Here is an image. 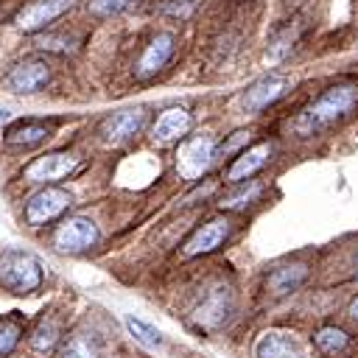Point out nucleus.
<instances>
[{"instance_id": "obj_1", "label": "nucleus", "mask_w": 358, "mask_h": 358, "mask_svg": "<svg viewBox=\"0 0 358 358\" xmlns=\"http://www.w3.org/2000/svg\"><path fill=\"white\" fill-rule=\"evenodd\" d=\"M358 112V81L347 78L333 87H327L316 101H310L294 120V131L299 137H316L324 134L344 120H350Z\"/></svg>"}, {"instance_id": "obj_2", "label": "nucleus", "mask_w": 358, "mask_h": 358, "mask_svg": "<svg viewBox=\"0 0 358 358\" xmlns=\"http://www.w3.org/2000/svg\"><path fill=\"white\" fill-rule=\"evenodd\" d=\"M42 285V263L22 249L0 252V288L8 294H31Z\"/></svg>"}, {"instance_id": "obj_3", "label": "nucleus", "mask_w": 358, "mask_h": 358, "mask_svg": "<svg viewBox=\"0 0 358 358\" xmlns=\"http://www.w3.org/2000/svg\"><path fill=\"white\" fill-rule=\"evenodd\" d=\"M213 157H215V137L196 134V137H190V140H185L179 145L176 171H179L182 179H190L193 182V179H199L207 171V165L213 162Z\"/></svg>"}, {"instance_id": "obj_4", "label": "nucleus", "mask_w": 358, "mask_h": 358, "mask_svg": "<svg viewBox=\"0 0 358 358\" xmlns=\"http://www.w3.org/2000/svg\"><path fill=\"white\" fill-rule=\"evenodd\" d=\"M95 243H98V227L92 218H84V215H73V218L62 221L56 235H53V246L64 255L87 252Z\"/></svg>"}, {"instance_id": "obj_5", "label": "nucleus", "mask_w": 358, "mask_h": 358, "mask_svg": "<svg viewBox=\"0 0 358 358\" xmlns=\"http://www.w3.org/2000/svg\"><path fill=\"white\" fill-rule=\"evenodd\" d=\"M70 193L62 187H42L25 201V221L31 227H45L56 221L67 207H70Z\"/></svg>"}, {"instance_id": "obj_6", "label": "nucleus", "mask_w": 358, "mask_h": 358, "mask_svg": "<svg viewBox=\"0 0 358 358\" xmlns=\"http://www.w3.org/2000/svg\"><path fill=\"white\" fill-rule=\"evenodd\" d=\"M232 313V291L227 285H213L196 305L193 319L204 330H218Z\"/></svg>"}, {"instance_id": "obj_7", "label": "nucleus", "mask_w": 358, "mask_h": 358, "mask_svg": "<svg viewBox=\"0 0 358 358\" xmlns=\"http://www.w3.org/2000/svg\"><path fill=\"white\" fill-rule=\"evenodd\" d=\"M50 81V67L42 59H22L6 76V87L14 95H34Z\"/></svg>"}, {"instance_id": "obj_8", "label": "nucleus", "mask_w": 358, "mask_h": 358, "mask_svg": "<svg viewBox=\"0 0 358 358\" xmlns=\"http://www.w3.org/2000/svg\"><path fill=\"white\" fill-rule=\"evenodd\" d=\"M76 6V0H31L20 14H17V28L25 34H34L39 28H45L48 22L59 20L64 11H70Z\"/></svg>"}, {"instance_id": "obj_9", "label": "nucleus", "mask_w": 358, "mask_h": 358, "mask_svg": "<svg viewBox=\"0 0 358 358\" xmlns=\"http://www.w3.org/2000/svg\"><path fill=\"white\" fill-rule=\"evenodd\" d=\"M76 168V157L67 151H50L45 157H36L28 168H25V179L28 182H39V185H50L64 179L70 171Z\"/></svg>"}, {"instance_id": "obj_10", "label": "nucleus", "mask_w": 358, "mask_h": 358, "mask_svg": "<svg viewBox=\"0 0 358 358\" xmlns=\"http://www.w3.org/2000/svg\"><path fill=\"white\" fill-rule=\"evenodd\" d=\"M143 123H145V109H120V112H115V115H109L103 123H101V137L106 140V143H112V145H117V143H126V140H131L140 129H143Z\"/></svg>"}, {"instance_id": "obj_11", "label": "nucleus", "mask_w": 358, "mask_h": 358, "mask_svg": "<svg viewBox=\"0 0 358 358\" xmlns=\"http://www.w3.org/2000/svg\"><path fill=\"white\" fill-rule=\"evenodd\" d=\"M229 221L227 218H210L204 221L187 241H185V255L196 257V255H210L215 252L227 238H229Z\"/></svg>"}, {"instance_id": "obj_12", "label": "nucleus", "mask_w": 358, "mask_h": 358, "mask_svg": "<svg viewBox=\"0 0 358 358\" xmlns=\"http://www.w3.org/2000/svg\"><path fill=\"white\" fill-rule=\"evenodd\" d=\"M268 157H271V145H268V143H257V145H252V148H243V151L235 157V162L227 168V182H229V185H238V182L252 179V176L268 162Z\"/></svg>"}, {"instance_id": "obj_13", "label": "nucleus", "mask_w": 358, "mask_h": 358, "mask_svg": "<svg viewBox=\"0 0 358 358\" xmlns=\"http://www.w3.org/2000/svg\"><path fill=\"white\" fill-rule=\"evenodd\" d=\"M171 56H173V34H157L145 45V50H143V56L137 62V70H134L137 78H148V76L159 73L168 64Z\"/></svg>"}, {"instance_id": "obj_14", "label": "nucleus", "mask_w": 358, "mask_h": 358, "mask_svg": "<svg viewBox=\"0 0 358 358\" xmlns=\"http://www.w3.org/2000/svg\"><path fill=\"white\" fill-rule=\"evenodd\" d=\"M288 81L282 76H266V78H257L246 92H243V109L246 112H260L266 109L268 103H274L277 98H282Z\"/></svg>"}, {"instance_id": "obj_15", "label": "nucleus", "mask_w": 358, "mask_h": 358, "mask_svg": "<svg viewBox=\"0 0 358 358\" xmlns=\"http://www.w3.org/2000/svg\"><path fill=\"white\" fill-rule=\"evenodd\" d=\"M50 131H53V126H50V123H45V120H34V117H25V120L11 123V126L6 129V134H3V140H6L8 145H17V148H31V145L42 143L45 137H50Z\"/></svg>"}, {"instance_id": "obj_16", "label": "nucleus", "mask_w": 358, "mask_h": 358, "mask_svg": "<svg viewBox=\"0 0 358 358\" xmlns=\"http://www.w3.org/2000/svg\"><path fill=\"white\" fill-rule=\"evenodd\" d=\"M255 358H302V352L291 333L266 330L255 344Z\"/></svg>"}, {"instance_id": "obj_17", "label": "nucleus", "mask_w": 358, "mask_h": 358, "mask_svg": "<svg viewBox=\"0 0 358 358\" xmlns=\"http://www.w3.org/2000/svg\"><path fill=\"white\" fill-rule=\"evenodd\" d=\"M187 129H190V112L182 106H171L157 117L151 134L157 143H171V140H179L182 134H187Z\"/></svg>"}, {"instance_id": "obj_18", "label": "nucleus", "mask_w": 358, "mask_h": 358, "mask_svg": "<svg viewBox=\"0 0 358 358\" xmlns=\"http://www.w3.org/2000/svg\"><path fill=\"white\" fill-rule=\"evenodd\" d=\"M59 358H103V341L92 330H76L64 338Z\"/></svg>"}, {"instance_id": "obj_19", "label": "nucleus", "mask_w": 358, "mask_h": 358, "mask_svg": "<svg viewBox=\"0 0 358 358\" xmlns=\"http://www.w3.org/2000/svg\"><path fill=\"white\" fill-rule=\"evenodd\" d=\"M305 277H308V268L299 266V263H294V266H280V268H274V271L266 277V288H268L274 296H285V294L296 291V288L305 282Z\"/></svg>"}, {"instance_id": "obj_20", "label": "nucleus", "mask_w": 358, "mask_h": 358, "mask_svg": "<svg viewBox=\"0 0 358 358\" xmlns=\"http://www.w3.org/2000/svg\"><path fill=\"white\" fill-rule=\"evenodd\" d=\"M313 344H316V350L322 352V355H338V352H344L347 350V344H350V336L341 330V327H336V324H324V327H319L316 333H313Z\"/></svg>"}, {"instance_id": "obj_21", "label": "nucleus", "mask_w": 358, "mask_h": 358, "mask_svg": "<svg viewBox=\"0 0 358 358\" xmlns=\"http://www.w3.org/2000/svg\"><path fill=\"white\" fill-rule=\"evenodd\" d=\"M260 193H263V185H260V182L246 179V182H238L229 193H224V196H221V201H218V207H221V210H241V207L252 204Z\"/></svg>"}, {"instance_id": "obj_22", "label": "nucleus", "mask_w": 358, "mask_h": 358, "mask_svg": "<svg viewBox=\"0 0 358 358\" xmlns=\"http://www.w3.org/2000/svg\"><path fill=\"white\" fill-rule=\"evenodd\" d=\"M59 338H62V322L48 316V319H42V322L36 324V330H34V336H31V347H34L36 352H48Z\"/></svg>"}, {"instance_id": "obj_23", "label": "nucleus", "mask_w": 358, "mask_h": 358, "mask_svg": "<svg viewBox=\"0 0 358 358\" xmlns=\"http://www.w3.org/2000/svg\"><path fill=\"white\" fill-rule=\"evenodd\" d=\"M126 330L143 344V347H148V350H159L162 344H165V338H162V333L157 330V327H151V324H145L143 319H134V316H126Z\"/></svg>"}, {"instance_id": "obj_24", "label": "nucleus", "mask_w": 358, "mask_h": 358, "mask_svg": "<svg viewBox=\"0 0 358 358\" xmlns=\"http://www.w3.org/2000/svg\"><path fill=\"white\" fill-rule=\"evenodd\" d=\"M22 336V319L17 313H8V316H0V358L8 355L17 341Z\"/></svg>"}, {"instance_id": "obj_25", "label": "nucleus", "mask_w": 358, "mask_h": 358, "mask_svg": "<svg viewBox=\"0 0 358 358\" xmlns=\"http://www.w3.org/2000/svg\"><path fill=\"white\" fill-rule=\"evenodd\" d=\"M36 48L39 50H53V53H70V50H76V39H70L64 34H59V36L45 34V36L36 39Z\"/></svg>"}, {"instance_id": "obj_26", "label": "nucleus", "mask_w": 358, "mask_h": 358, "mask_svg": "<svg viewBox=\"0 0 358 358\" xmlns=\"http://www.w3.org/2000/svg\"><path fill=\"white\" fill-rule=\"evenodd\" d=\"M134 0H90L87 3V11L95 14V17H112V14H120L123 8H129Z\"/></svg>"}, {"instance_id": "obj_27", "label": "nucleus", "mask_w": 358, "mask_h": 358, "mask_svg": "<svg viewBox=\"0 0 358 358\" xmlns=\"http://www.w3.org/2000/svg\"><path fill=\"white\" fill-rule=\"evenodd\" d=\"M249 143V131H235L227 143H221L218 148H215V154H221V157H227V154H232V151H238L241 145H246Z\"/></svg>"}, {"instance_id": "obj_28", "label": "nucleus", "mask_w": 358, "mask_h": 358, "mask_svg": "<svg viewBox=\"0 0 358 358\" xmlns=\"http://www.w3.org/2000/svg\"><path fill=\"white\" fill-rule=\"evenodd\" d=\"M347 313H350V316H355V319H358V296H355V299H352V302H350V308H347Z\"/></svg>"}, {"instance_id": "obj_29", "label": "nucleus", "mask_w": 358, "mask_h": 358, "mask_svg": "<svg viewBox=\"0 0 358 358\" xmlns=\"http://www.w3.org/2000/svg\"><path fill=\"white\" fill-rule=\"evenodd\" d=\"M6 117H8V112H6V109H0V120H6Z\"/></svg>"}, {"instance_id": "obj_30", "label": "nucleus", "mask_w": 358, "mask_h": 358, "mask_svg": "<svg viewBox=\"0 0 358 358\" xmlns=\"http://www.w3.org/2000/svg\"><path fill=\"white\" fill-rule=\"evenodd\" d=\"M355 274H358V268H355Z\"/></svg>"}]
</instances>
